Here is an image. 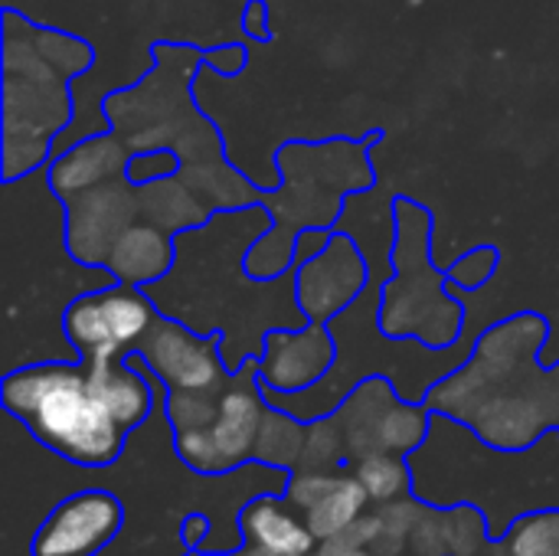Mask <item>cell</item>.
<instances>
[{"label": "cell", "mask_w": 559, "mask_h": 556, "mask_svg": "<svg viewBox=\"0 0 559 556\" xmlns=\"http://www.w3.org/2000/svg\"><path fill=\"white\" fill-rule=\"evenodd\" d=\"M259 357H249L223 383L200 393H167L164 413L177 456L200 475H223L255 462L269 400L259 380Z\"/></svg>", "instance_id": "cell-8"}, {"label": "cell", "mask_w": 559, "mask_h": 556, "mask_svg": "<svg viewBox=\"0 0 559 556\" xmlns=\"http://www.w3.org/2000/svg\"><path fill=\"white\" fill-rule=\"evenodd\" d=\"M321 556H370L367 551H360L357 544H350V541H344V534L341 537H334V541H324V551Z\"/></svg>", "instance_id": "cell-24"}, {"label": "cell", "mask_w": 559, "mask_h": 556, "mask_svg": "<svg viewBox=\"0 0 559 556\" xmlns=\"http://www.w3.org/2000/svg\"><path fill=\"white\" fill-rule=\"evenodd\" d=\"M124 508L111 492H79L36 528L29 556H95L121 531Z\"/></svg>", "instance_id": "cell-13"}, {"label": "cell", "mask_w": 559, "mask_h": 556, "mask_svg": "<svg viewBox=\"0 0 559 556\" xmlns=\"http://www.w3.org/2000/svg\"><path fill=\"white\" fill-rule=\"evenodd\" d=\"M144 367L164 383L167 393H200L223 383L233 370L223 357V334H197L193 328L167 318H154L151 331L134 351Z\"/></svg>", "instance_id": "cell-11"}, {"label": "cell", "mask_w": 559, "mask_h": 556, "mask_svg": "<svg viewBox=\"0 0 559 556\" xmlns=\"http://www.w3.org/2000/svg\"><path fill=\"white\" fill-rule=\"evenodd\" d=\"M0 403L39 446L79 469H111L131 436L88 360L52 357L13 367L0 380Z\"/></svg>", "instance_id": "cell-6"}, {"label": "cell", "mask_w": 559, "mask_h": 556, "mask_svg": "<svg viewBox=\"0 0 559 556\" xmlns=\"http://www.w3.org/2000/svg\"><path fill=\"white\" fill-rule=\"evenodd\" d=\"M354 475L360 478L370 498H393L413 482L409 456H390V452H377L354 462Z\"/></svg>", "instance_id": "cell-19"}, {"label": "cell", "mask_w": 559, "mask_h": 556, "mask_svg": "<svg viewBox=\"0 0 559 556\" xmlns=\"http://www.w3.org/2000/svg\"><path fill=\"white\" fill-rule=\"evenodd\" d=\"M174 256H177V246H174V236L164 233L160 226L154 223H134L118 242L115 249L108 252L105 259V269L118 279V282H128V285H151L157 279H164L174 265Z\"/></svg>", "instance_id": "cell-17"}, {"label": "cell", "mask_w": 559, "mask_h": 556, "mask_svg": "<svg viewBox=\"0 0 559 556\" xmlns=\"http://www.w3.org/2000/svg\"><path fill=\"white\" fill-rule=\"evenodd\" d=\"M3 108H0V180H20L52 161L56 138L75 121L79 79L95 66L88 39L43 26L3 7Z\"/></svg>", "instance_id": "cell-4"}, {"label": "cell", "mask_w": 559, "mask_h": 556, "mask_svg": "<svg viewBox=\"0 0 559 556\" xmlns=\"http://www.w3.org/2000/svg\"><path fill=\"white\" fill-rule=\"evenodd\" d=\"M386 131L373 128L360 138H285L275 147L278 184L262 190V203L272 213V229L255 239L246 256V269L255 279H278L295 269V242L305 229H334L344 203L354 193L373 190L380 170L373 151Z\"/></svg>", "instance_id": "cell-5"}, {"label": "cell", "mask_w": 559, "mask_h": 556, "mask_svg": "<svg viewBox=\"0 0 559 556\" xmlns=\"http://www.w3.org/2000/svg\"><path fill=\"white\" fill-rule=\"evenodd\" d=\"M187 556H203V554H197V551H190V554H187Z\"/></svg>", "instance_id": "cell-25"}, {"label": "cell", "mask_w": 559, "mask_h": 556, "mask_svg": "<svg viewBox=\"0 0 559 556\" xmlns=\"http://www.w3.org/2000/svg\"><path fill=\"white\" fill-rule=\"evenodd\" d=\"M498 265H501V249L481 242V246L462 252V256L445 269V275H449V282H452L455 292L472 295V292H481V288L498 275Z\"/></svg>", "instance_id": "cell-20"}, {"label": "cell", "mask_w": 559, "mask_h": 556, "mask_svg": "<svg viewBox=\"0 0 559 556\" xmlns=\"http://www.w3.org/2000/svg\"><path fill=\"white\" fill-rule=\"evenodd\" d=\"M265 203L219 210L206 223L174 236L177 256L164 279L144 285L147 298L174 321L197 334H223V357L239 370L249 357H262L265 338L278 328H305L298 305V265L278 279H255L246 256L272 229Z\"/></svg>", "instance_id": "cell-2"}, {"label": "cell", "mask_w": 559, "mask_h": 556, "mask_svg": "<svg viewBox=\"0 0 559 556\" xmlns=\"http://www.w3.org/2000/svg\"><path fill=\"white\" fill-rule=\"evenodd\" d=\"M66 210V246L69 252L92 269H105L115 242L144 220L141 213V184L128 170L111 174L98 184H88L62 200Z\"/></svg>", "instance_id": "cell-10"}, {"label": "cell", "mask_w": 559, "mask_h": 556, "mask_svg": "<svg viewBox=\"0 0 559 556\" xmlns=\"http://www.w3.org/2000/svg\"><path fill=\"white\" fill-rule=\"evenodd\" d=\"M298 279V305L308 318V324H328L334 315H341L370 282V265L357 239L344 229L331 233V242L311 256L295 262Z\"/></svg>", "instance_id": "cell-12"}, {"label": "cell", "mask_w": 559, "mask_h": 556, "mask_svg": "<svg viewBox=\"0 0 559 556\" xmlns=\"http://www.w3.org/2000/svg\"><path fill=\"white\" fill-rule=\"evenodd\" d=\"M288 498H255L242 508L239 528L246 544L272 556H308L318 537L311 534L308 521H301L288 505Z\"/></svg>", "instance_id": "cell-16"}, {"label": "cell", "mask_w": 559, "mask_h": 556, "mask_svg": "<svg viewBox=\"0 0 559 556\" xmlns=\"http://www.w3.org/2000/svg\"><path fill=\"white\" fill-rule=\"evenodd\" d=\"M180 534H183V544H187L190 551H197L200 541H206V534H210V521H206L203 514H190V518L183 521Z\"/></svg>", "instance_id": "cell-23"}, {"label": "cell", "mask_w": 559, "mask_h": 556, "mask_svg": "<svg viewBox=\"0 0 559 556\" xmlns=\"http://www.w3.org/2000/svg\"><path fill=\"white\" fill-rule=\"evenodd\" d=\"M242 33L249 39H255L259 46L262 43H272V13H269V0H246V10H242Z\"/></svg>", "instance_id": "cell-22"}, {"label": "cell", "mask_w": 559, "mask_h": 556, "mask_svg": "<svg viewBox=\"0 0 559 556\" xmlns=\"http://www.w3.org/2000/svg\"><path fill=\"white\" fill-rule=\"evenodd\" d=\"M259 380L275 393H301L328 377L337 360V341L328 324L278 328L265 338Z\"/></svg>", "instance_id": "cell-14"}, {"label": "cell", "mask_w": 559, "mask_h": 556, "mask_svg": "<svg viewBox=\"0 0 559 556\" xmlns=\"http://www.w3.org/2000/svg\"><path fill=\"white\" fill-rule=\"evenodd\" d=\"M180 170V161L174 151H147V154H131L128 161V177L134 184H151V180H164L174 177Z\"/></svg>", "instance_id": "cell-21"}, {"label": "cell", "mask_w": 559, "mask_h": 556, "mask_svg": "<svg viewBox=\"0 0 559 556\" xmlns=\"http://www.w3.org/2000/svg\"><path fill=\"white\" fill-rule=\"evenodd\" d=\"M151 66L131 85H115L102 95V111L111 131L131 154L174 151L180 170L174 174L210 213L262 203V187L229 161L226 138L206 108L197 102L203 66L216 79L236 82L249 66L242 43L197 46L177 39H154L147 46Z\"/></svg>", "instance_id": "cell-1"}, {"label": "cell", "mask_w": 559, "mask_h": 556, "mask_svg": "<svg viewBox=\"0 0 559 556\" xmlns=\"http://www.w3.org/2000/svg\"><path fill=\"white\" fill-rule=\"evenodd\" d=\"M550 334V321L531 308L481 328L472 357L429 390L426 406L468 426L491 449H534L559 429V360L540 364Z\"/></svg>", "instance_id": "cell-3"}, {"label": "cell", "mask_w": 559, "mask_h": 556, "mask_svg": "<svg viewBox=\"0 0 559 556\" xmlns=\"http://www.w3.org/2000/svg\"><path fill=\"white\" fill-rule=\"evenodd\" d=\"M160 308L144 288L128 282H111L82 292L69 301L62 315V338L79 360L95 357H128L138 351L141 338L151 331Z\"/></svg>", "instance_id": "cell-9"}, {"label": "cell", "mask_w": 559, "mask_h": 556, "mask_svg": "<svg viewBox=\"0 0 559 556\" xmlns=\"http://www.w3.org/2000/svg\"><path fill=\"white\" fill-rule=\"evenodd\" d=\"M396 246L393 275L383 285L380 328L390 338H416L436 351L452 347L468 328L465 295L452 288L445 265H436V213L409 197L396 193Z\"/></svg>", "instance_id": "cell-7"}, {"label": "cell", "mask_w": 559, "mask_h": 556, "mask_svg": "<svg viewBox=\"0 0 559 556\" xmlns=\"http://www.w3.org/2000/svg\"><path fill=\"white\" fill-rule=\"evenodd\" d=\"M141 213H144V223H154L170 236H177L183 229H193V226H200V223H206L213 216L200 203V197L190 193L177 177L141 184Z\"/></svg>", "instance_id": "cell-18"}, {"label": "cell", "mask_w": 559, "mask_h": 556, "mask_svg": "<svg viewBox=\"0 0 559 556\" xmlns=\"http://www.w3.org/2000/svg\"><path fill=\"white\" fill-rule=\"evenodd\" d=\"M285 498L298 501V508L305 511V521L318 541H334V537L347 534L357 524L364 505L370 501V495L357 475L344 478V475H324L318 469L298 472L292 478V488Z\"/></svg>", "instance_id": "cell-15"}]
</instances>
